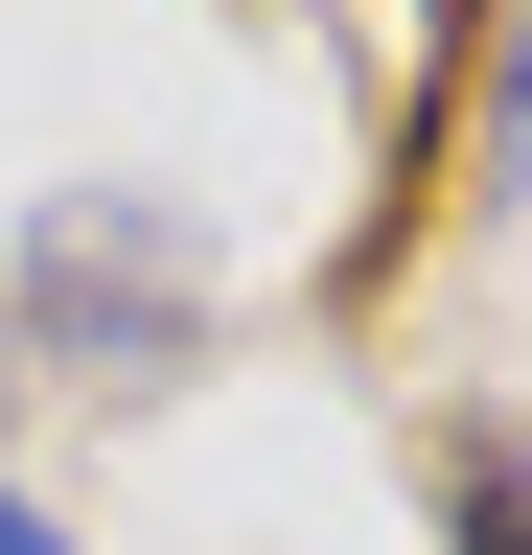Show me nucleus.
<instances>
[{
  "instance_id": "nucleus-1",
  "label": "nucleus",
  "mask_w": 532,
  "mask_h": 555,
  "mask_svg": "<svg viewBox=\"0 0 532 555\" xmlns=\"http://www.w3.org/2000/svg\"><path fill=\"white\" fill-rule=\"evenodd\" d=\"M24 347L70 393H163L185 347H209V232H185V185H70L24 232Z\"/></svg>"
},
{
  "instance_id": "nucleus-2",
  "label": "nucleus",
  "mask_w": 532,
  "mask_h": 555,
  "mask_svg": "<svg viewBox=\"0 0 532 555\" xmlns=\"http://www.w3.org/2000/svg\"><path fill=\"white\" fill-rule=\"evenodd\" d=\"M440 555H532V416H463L440 440Z\"/></svg>"
},
{
  "instance_id": "nucleus-3",
  "label": "nucleus",
  "mask_w": 532,
  "mask_h": 555,
  "mask_svg": "<svg viewBox=\"0 0 532 555\" xmlns=\"http://www.w3.org/2000/svg\"><path fill=\"white\" fill-rule=\"evenodd\" d=\"M486 185H532V0H509V93H486Z\"/></svg>"
},
{
  "instance_id": "nucleus-4",
  "label": "nucleus",
  "mask_w": 532,
  "mask_h": 555,
  "mask_svg": "<svg viewBox=\"0 0 532 555\" xmlns=\"http://www.w3.org/2000/svg\"><path fill=\"white\" fill-rule=\"evenodd\" d=\"M0 555H70V532H47V509H24V486H0Z\"/></svg>"
}]
</instances>
